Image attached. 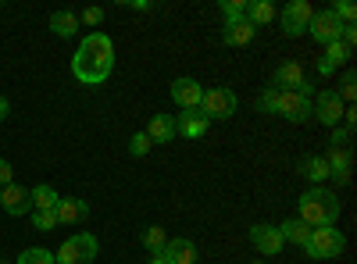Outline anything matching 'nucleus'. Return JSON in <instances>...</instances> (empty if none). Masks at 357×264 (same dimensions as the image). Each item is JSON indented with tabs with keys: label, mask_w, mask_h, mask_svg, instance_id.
Segmentation results:
<instances>
[{
	"label": "nucleus",
	"mask_w": 357,
	"mask_h": 264,
	"mask_svg": "<svg viewBox=\"0 0 357 264\" xmlns=\"http://www.w3.org/2000/svg\"><path fill=\"white\" fill-rule=\"evenodd\" d=\"M114 72V43L107 33H86L72 54V75L82 86H100Z\"/></svg>",
	"instance_id": "nucleus-1"
},
{
	"label": "nucleus",
	"mask_w": 357,
	"mask_h": 264,
	"mask_svg": "<svg viewBox=\"0 0 357 264\" xmlns=\"http://www.w3.org/2000/svg\"><path fill=\"white\" fill-rule=\"evenodd\" d=\"M296 203H301V222L307 228H333L340 211H343L340 196L333 189H325V186H311Z\"/></svg>",
	"instance_id": "nucleus-2"
},
{
	"label": "nucleus",
	"mask_w": 357,
	"mask_h": 264,
	"mask_svg": "<svg viewBox=\"0 0 357 264\" xmlns=\"http://www.w3.org/2000/svg\"><path fill=\"white\" fill-rule=\"evenodd\" d=\"M97 250H100V247H97L93 232H75V236H68L61 247H57L54 264H93Z\"/></svg>",
	"instance_id": "nucleus-3"
},
{
	"label": "nucleus",
	"mask_w": 357,
	"mask_h": 264,
	"mask_svg": "<svg viewBox=\"0 0 357 264\" xmlns=\"http://www.w3.org/2000/svg\"><path fill=\"white\" fill-rule=\"evenodd\" d=\"M236 107H240V100H236V93L232 90H225V86H218V90H204V97H200V114L207 122H225V118H232L236 114Z\"/></svg>",
	"instance_id": "nucleus-4"
},
{
	"label": "nucleus",
	"mask_w": 357,
	"mask_h": 264,
	"mask_svg": "<svg viewBox=\"0 0 357 264\" xmlns=\"http://www.w3.org/2000/svg\"><path fill=\"white\" fill-rule=\"evenodd\" d=\"M343 247H347L343 232L333 225V228H311L304 250H307V257H314V261H333V257L343 254Z\"/></svg>",
	"instance_id": "nucleus-5"
},
{
	"label": "nucleus",
	"mask_w": 357,
	"mask_h": 264,
	"mask_svg": "<svg viewBox=\"0 0 357 264\" xmlns=\"http://www.w3.org/2000/svg\"><path fill=\"white\" fill-rule=\"evenodd\" d=\"M272 90H293V93H304V97H314V86L307 82L304 68L296 61H282L275 72H272Z\"/></svg>",
	"instance_id": "nucleus-6"
},
{
	"label": "nucleus",
	"mask_w": 357,
	"mask_h": 264,
	"mask_svg": "<svg viewBox=\"0 0 357 264\" xmlns=\"http://www.w3.org/2000/svg\"><path fill=\"white\" fill-rule=\"evenodd\" d=\"M275 114H282L286 122H307V118H314V107H311V97H304V93H293V90H279V107H275Z\"/></svg>",
	"instance_id": "nucleus-7"
},
{
	"label": "nucleus",
	"mask_w": 357,
	"mask_h": 264,
	"mask_svg": "<svg viewBox=\"0 0 357 264\" xmlns=\"http://www.w3.org/2000/svg\"><path fill=\"white\" fill-rule=\"evenodd\" d=\"M311 18H314V8L307 4V0H289V4L282 8V33L286 36H304Z\"/></svg>",
	"instance_id": "nucleus-8"
},
{
	"label": "nucleus",
	"mask_w": 357,
	"mask_h": 264,
	"mask_svg": "<svg viewBox=\"0 0 357 264\" xmlns=\"http://www.w3.org/2000/svg\"><path fill=\"white\" fill-rule=\"evenodd\" d=\"M311 107H314V118H318L321 125H329V129H336V125L343 122V111H347V104L336 97V90H321V93L311 100Z\"/></svg>",
	"instance_id": "nucleus-9"
},
{
	"label": "nucleus",
	"mask_w": 357,
	"mask_h": 264,
	"mask_svg": "<svg viewBox=\"0 0 357 264\" xmlns=\"http://www.w3.org/2000/svg\"><path fill=\"white\" fill-rule=\"evenodd\" d=\"M307 33H311V40H318V43L329 47V43H336V40L343 36V22L333 15V8H325V11H314Z\"/></svg>",
	"instance_id": "nucleus-10"
},
{
	"label": "nucleus",
	"mask_w": 357,
	"mask_h": 264,
	"mask_svg": "<svg viewBox=\"0 0 357 264\" xmlns=\"http://www.w3.org/2000/svg\"><path fill=\"white\" fill-rule=\"evenodd\" d=\"M250 247L257 250V254H264V257H275V254H282V247H286V240L279 236V228L275 225H250Z\"/></svg>",
	"instance_id": "nucleus-11"
},
{
	"label": "nucleus",
	"mask_w": 357,
	"mask_h": 264,
	"mask_svg": "<svg viewBox=\"0 0 357 264\" xmlns=\"http://www.w3.org/2000/svg\"><path fill=\"white\" fill-rule=\"evenodd\" d=\"M200 97H204V86H200L197 79L178 75V79L172 82V100L183 107V111H197V107H200Z\"/></svg>",
	"instance_id": "nucleus-12"
},
{
	"label": "nucleus",
	"mask_w": 357,
	"mask_h": 264,
	"mask_svg": "<svg viewBox=\"0 0 357 264\" xmlns=\"http://www.w3.org/2000/svg\"><path fill=\"white\" fill-rule=\"evenodd\" d=\"M0 208H4L8 215H15V218L33 215V196H29V189H25V186L11 183V186L0 189Z\"/></svg>",
	"instance_id": "nucleus-13"
},
{
	"label": "nucleus",
	"mask_w": 357,
	"mask_h": 264,
	"mask_svg": "<svg viewBox=\"0 0 357 264\" xmlns=\"http://www.w3.org/2000/svg\"><path fill=\"white\" fill-rule=\"evenodd\" d=\"M54 215H57V225H79V222L89 218V203L79 200V196H61L57 208H54Z\"/></svg>",
	"instance_id": "nucleus-14"
},
{
	"label": "nucleus",
	"mask_w": 357,
	"mask_h": 264,
	"mask_svg": "<svg viewBox=\"0 0 357 264\" xmlns=\"http://www.w3.org/2000/svg\"><path fill=\"white\" fill-rule=\"evenodd\" d=\"M325 164H329V179H336V186L350 183V168H354V157L347 146H329V154H325Z\"/></svg>",
	"instance_id": "nucleus-15"
},
{
	"label": "nucleus",
	"mask_w": 357,
	"mask_h": 264,
	"mask_svg": "<svg viewBox=\"0 0 357 264\" xmlns=\"http://www.w3.org/2000/svg\"><path fill=\"white\" fill-rule=\"evenodd\" d=\"M207 129H211V122H207L200 111H183V114H175V136H183V139H200Z\"/></svg>",
	"instance_id": "nucleus-16"
},
{
	"label": "nucleus",
	"mask_w": 357,
	"mask_h": 264,
	"mask_svg": "<svg viewBox=\"0 0 357 264\" xmlns=\"http://www.w3.org/2000/svg\"><path fill=\"white\" fill-rule=\"evenodd\" d=\"M165 261L168 264H197V247L186 236H175L165 243Z\"/></svg>",
	"instance_id": "nucleus-17"
},
{
	"label": "nucleus",
	"mask_w": 357,
	"mask_h": 264,
	"mask_svg": "<svg viewBox=\"0 0 357 264\" xmlns=\"http://www.w3.org/2000/svg\"><path fill=\"white\" fill-rule=\"evenodd\" d=\"M257 36V29L247 22V18H236V22H225V33H222V40L229 43V47H247L250 40Z\"/></svg>",
	"instance_id": "nucleus-18"
},
{
	"label": "nucleus",
	"mask_w": 357,
	"mask_h": 264,
	"mask_svg": "<svg viewBox=\"0 0 357 264\" xmlns=\"http://www.w3.org/2000/svg\"><path fill=\"white\" fill-rule=\"evenodd\" d=\"M350 54H354V50H347L340 40H336V43H329V47H325V57L318 61V75H333L340 65H347V61H350Z\"/></svg>",
	"instance_id": "nucleus-19"
},
{
	"label": "nucleus",
	"mask_w": 357,
	"mask_h": 264,
	"mask_svg": "<svg viewBox=\"0 0 357 264\" xmlns=\"http://www.w3.org/2000/svg\"><path fill=\"white\" fill-rule=\"evenodd\" d=\"M50 33L61 36V40L75 36V33H79V15H75V11H54V15H50Z\"/></svg>",
	"instance_id": "nucleus-20"
},
{
	"label": "nucleus",
	"mask_w": 357,
	"mask_h": 264,
	"mask_svg": "<svg viewBox=\"0 0 357 264\" xmlns=\"http://www.w3.org/2000/svg\"><path fill=\"white\" fill-rule=\"evenodd\" d=\"M146 136H151L154 143H172L175 139V118L172 114H154L151 125H146Z\"/></svg>",
	"instance_id": "nucleus-21"
},
{
	"label": "nucleus",
	"mask_w": 357,
	"mask_h": 264,
	"mask_svg": "<svg viewBox=\"0 0 357 264\" xmlns=\"http://www.w3.org/2000/svg\"><path fill=\"white\" fill-rule=\"evenodd\" d=\"M279 228V236L286 240V243H296V247H307V236H311V228L301 222V218H289V222H282V225H275Z\"/></svg>",
	"instance_id": "nucleus-22"
},
{
	"label": "nucleus",
	"mask_w": 357,
	"mask_h": 264,
	"mask_svg": "<svg viewBox=\"0 0 357 264\" xmlns=\"http://www.w3.org/2000/svg\"><path fill=\"white\" fill-rule=\"evenodd\" d=\"M29 196H33V211H54L57 200H61V193H57L54 186H47V183L33 186V189H29Z\"/></svg>",
	"instance_id": "nucleus-23"
},
{
	"label": "nucleus",
	"mask_w": 357,
	"mask_h": 264,
	"mask_svg": "<svg viewBox=\"0 0 357 264\" xmlns=\"http://www.w3.org/2000/svg\"><path fill=\"white\" fill-rule=\"evenodd\" d=\"M301 175L311 179L314 186H321L325 179H329V164H325V157H304L301 161Z\"/></svg>",
	"instance_id": "nucleus-24"
},
{
	"label": "nucleus",
	"mask_w": 357,
	"mask_h": 264,
	"mask_svg": "<svg viewBox=\"0 0 357 264\" xmlns=\"http://www.w3.org/2000/svg\"><path fill=\"white\" fill-rule=\"evenodd\" d=\"M272 18H275V8L268 4V0H250V4H247V22H250L254 29H257V25H268Z\"/></svg>",
	"instance_id": "nucleus-25"
},
{
	"label": "nucleus",
	"mask_w": 357,
	"mask_h": 264,
	"mask_svg": "<svg viewBox=\"0 0 357 264\" xmlns=\"http://www.w3.org/2000/svg\"><path fill=\"white\" fill-rule=\"evenodd\" d=\"M165 243H168V236H165L161 225H146V228H143V247L151 250V257H154V254H165Z\"/></svg>",
	"instance_id": "nucleus-26"
},
{
	"label": "nucleus",
	"mask_w": 357,
	"mask_h": 264,
	"mask_svg": "<svg viewBox=\"0 0 357 264\" xmlns=\"http://www.w3.org/2000/svg\"><path fill=\"white\" fill-rule=\"evenodd\" d=\"M15 264H54V254L50 250H43V247H29V250H22L18 254V261Z\"/></svg>",
	"instance_id": "nucleus-27"
},
{
	"label": "nucleus",
	"mask_w": 357,
	"mask_h": 264,
	"mask_svg": "<svg viewBox=\"0 0 357 264\" xmlns=\"http://www.w3.org/2000/svg\"><path fill=\"white\" fill-rule=\"evenodd\" d=\"M247 4L250 0H222V15H225V22H236V18H247Z\"/></svg>",
	"instance_id": "nucleus-28"
},
{
	"label": "nucleus",
	"mask_w": 357,
	"mask_h": 264,
	"mask_svg": "<svg viewBox=\"0 0 357 264\" xmlns=\"http://www.w3.org/2000/svg\"><path fill=\"white\" fill-rule=\"evenodd\" d=\"M275 107H279V90L264 86L261 97H257V111H261V114H275Z\"/></svg>",
	"instance_id": "nucleus-29"
},
{
	"label": "nucleus",
	"mask_w": 357,
	"mask_h": 264,
	"mask_svg": "<svg viewBox=\"0 0 357 264\" xmlns=\"http://www.w3.org/2000/svg\"><path fill=\"white\" fill-rule=\"evenodd\" d=\"M151 146H154L151 136H146V132H136V136L129 139V154H132V157H146V154H151Z\"/></svg>",
	"instance_id": "nucleus-30"
},
{
	"label": "nucleus",
	"mask_w": 357,
	"mask_h": 264,
	"mask_svg": "<svg viewBox=\"0 0 357 264\" xmlns=\"http://www.w3.org/2000/svg\"><path fill=\"white\" fill-rule=\"evenodd\" d=\"M336 97H340L343 104L357 97V75H354V72H347V75H343V82H340V90H336Z\"/></svg>",
	"instance_id": "nucleus-31"
},
{
	"label": "nucleus",
	"mask_w": 357,
	"mask_h": 264,
	"mask_svg": "<svg viewBox=\"0 0 357 264\" xmlns=\"http://www.w3.org/2000/svg\"><path fill=\"white\" fill-rule=\"evenodd\" d=\"M33 228H36V232L57 228V215H54V211H33Z\"/></svg>",
	"instance_id": "nucleus-32"
},
{
	"label": "nucleus",
	"mask_w": 357,
	"mask_h": 264,
	"mask_svg": "<svg viewBox=\"0 0 357 264\" xmlns=\"http://www.w3.org/2000/svg\"><path fill=\"white\" fill-rule=\"evenodd\" d=\"M333 15H336L343 25H354V18H357V8L350 4V0H336V4H333Z\"/></svg>",
	"instance_id": "nucleus-33"
},
{
	"label": "nucleus",
	"mask_w": 357,
	"mask_h": 264,
	"mask_svg": "<svg viewBox=\"0 0 357 264\" xmlns=\"http://www.w3.org/2000/svg\"><path fill=\"white\" fill-rule=\"evenodd\" d=\"M79 22H82V25H93V29H97V25L104 22V11H100V8H86V11L79 15Z\"/></svg>",
	"instance_id": "nucleus-34"
},
{
	"label": "nucleus",
	"mask_w": 357,
	"mask_h": 264,
	"mask_svg": "<svg viewBox=\"0 0 357 264\" xmlns=\"http://www.w3.org/2000/svg\"><path fill=\"white\" fill-rule=\"evenodd\" d=\"M11 183H15V168H11V161H8V157H0V189L11 186Z\"/></svg>",
	"instance_id": "nucleus-35"
},
{
	"label": "nucleus",
	"mask_w": 357,
	"mask_h": 264,
	"mask_svg": "<svg viewBox=\"0 0 357 264\" xmlns=\"http://www.w3.org/2000/svg\"><path fill=\"white\" fill-rule=\"evenodd\" d=\"M329 143H333V146H347V143H350V132H347L343 125H336V129H333V139H329Z\"/></svg>",
	"instance_id": "nucleus-36"
},
{
	"label": "nucleus",
	"mask_w": 357,
	"mask_h": 264,
	"mask_svg": "<svg viewBox=\"0 0 357 264\" xmlns=\"http://www.w3.org/2000/svg\"><path fill=\"white\" fill-rule=\"evenodd\" d=\"M129 8H136V11H154L151 0H129Z\"/></svg>",
	"instance_id": "nucleus-37"
},
{
	"label": "nucleus",
	"mask_w": 357,
	"mask_h": 264,
	"mask_svg": "<svg viewBox=\"0 0 357 264\" xmlns=\"http://www.w3.org/2000/svg\"><path fill=\"white\" fill-rule=\"evenodd\" d=\"M8 114H11V104H8V97H0V122H4Z\"/></svg>",
	"instance_id": "nucleus-38"
},
{
	"label": "nucleus",
	"mask_w": 357,
	"mask_h": 264,
	"mask_svg": "<svg viewBox=\"0 0 357 264\" xmlns=\"http://www.w3.org/2000/svg\"><path fill=\"white\" fill-rule=\"evenodd\" d=\"M146 264H168V261H165V254H154V257L146 261Z\"/></svg>",
	"instance_id": "nucleus-39"
},
{
	"label": "nucleus",
	"mask_w": 357,
	"mask_h": 264,
	"mask_svg": "<svg viewBox=\"0 0 357 264\" xmlns=\"http://www.w3.org/2000/svg\"><path fill=\"white\" fill-rule=\"evenodd\" d=\"M254 264H264V261H254Z\"/></svg>",
	"instance_id": "nucleus-40"
},
{
	"label": "nucleus",
	"mask_w": 357,
	"mask_h": 264,
	"mask_svg": "<svg viewBox=\"0 0 357 264\" xmlns=\"http://www.w3.org/2000/svg\"><path fill=\"white\" fill-rule=\"evenodd\" d=\"M0 264H8V261H0Z\"/></svg>",
	"instance_id": "nucleus-41"
}]
</instances>
